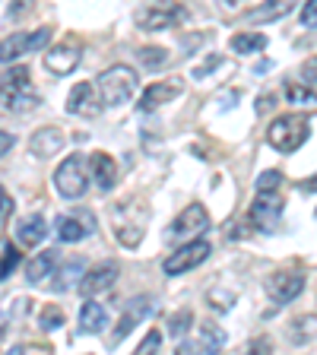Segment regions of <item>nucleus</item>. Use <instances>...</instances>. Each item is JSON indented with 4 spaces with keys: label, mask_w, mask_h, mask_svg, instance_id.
I'll return each mask as SVG.
<instances>
[{
    "label": "nucleus",
    "mask_w": 317,
    "mask_h": 355,
    "mask_svg": "<svg viewBox=\"0 0 317 355\" xmlns=\"http://www.w3.org/2000/svg\"><path fill=\"white\" fill-rule=\"evenodd\" d=\"M273 105H276V98L270 96V92H266V96H260V98H257V114H264V111H270V108H273Z\"/></svg>",
    "instance_id": "39"
},
{
    "label": "nucleus",
    "mask_w": 317,
    "mask_h": 355,
    "mask_svg": "<svg viewBox=\"0 0 317 355\" xmlns=\"http://www.w3.org/2000/svg\"><path fill=\"white\" fill-rule=\"evenodd\" d=\"M308 137H311V121L305 114H286V118H276L266 127V143L276 153H295V149L305 146Z\"/></svg>",
    "instance_id": "3"
},
{
    "label": "nucleus",
    "mask_w": 317,
    "mask_h": 355,
    "mask_svg": "<svg viewBox=\"0 0 317 355\" xmlns=\"http://www.w3.org/2000/svg\"><path fill=\"white\" fill-rule=\"evenodd\" d=\"M54 187L64 200H80L89 187V168H86V155L83 153H74L67 155L64 162L58 165L54 171Z\"/></svg>",
    "instance_id": "5"
},
{
    "label": "nucleus",
    "mask_w": 317,
    "mask_h": 355,
    "mask_svg": "<svg viewBox=\"0 0 317 355\" xmlns=\"http://www.w3.org/2000/svg\"><path fill=\"white\" fill-rule=\"evenodd\" d=\"M58 266H60V251H42L35 260H29L26 279H29L32 286H44L51 276H58Z\"/></svg>",
    "instance_id": "19"
},
{
    "label": "nucleus",
    "mask_w": 317,
    "mask_h": 355,
    "mask_svg": "<svg viewBox=\"0 0 317 355\" xmlns=\"http://www.w3.org/2000/svg\"><path fill=\"white\" fill-rule=\"evenodd\" d=\"M64 130L60 127H42L38 133H32V140H29V146H32V155L35 159H51L54 153H60L64 149Z\"/></svg>",
    "instance_id": "18"
},
{
    "label": "nucleus",
    "mask_w": 317,
    "mask_h": 355,
    "mask_svg": "<svg viewBox=\"0 0 317 355\" xmlns=\"http://www.w3.org/2000/svg\"><path fill=\"white\" fill-rule=\"evenodd\" d=\"M270 67H273V64H270V60H260V64L254 67V73H266V70H270Z\"/></svg>",
    "instance_id": "42"
},
{
    "label": "nucleus",
    "mask_w": 317,
    "mask_h": 355,
    "mask_svg": "<svg viewBox=\"0 0 317 355\" xmlns=\"http://www.w3.org/2000/svg\"><path fill=\"white\" fill-rule=\"evenodd\" d=\"M118 282V263H111V260H105V263H96L89 266L86 273H83L80 279V292L86 298H96L102 295V292H108L111 286Z\"/></svg>",
    "instance_id": "12"
},
{
    "label": "nucleus",
    "mask_w": 317,
    "mask_h": 355,
    "mask_svg": "<svg viewBox=\"0 0 317 355\" xmlns=\"http://www.w3.org/2000/svg\"><path fill=\"white\" fill-rule=\"evenodd\" d=\"M16 235H19V244H26V248H38V244L48 238V225H44L42 216H26V219L16 225Z\"/></svg>",
    "instance_id": "22"
},
{
    "label": "nucleus",
    "mask_w": 317,
    "mask_h": 355,
    "mask_svg": "<svg viewBox=\"0 0 317 355\" xmlns=\"http://www.w3.org/2000/svg\"><path fill=\"white\" fill-rule=\"evenodd\" d=\"M191 324H194V311L191 308H181L175 318L169 320V336H171V340H181V336L191 330Z\"/></svg>",
    "instance_id": "29"
},
{
    "label": "nucleus",
    "mask_w": 317,
    "mask_h": 355,
    "mask_svg": "<svg viewBox=\"0 0 317 355\" xmlns=\"http://www.w3.org/2000/svg\"><path fill=\"white\" fill-rule=\"evenodd\" d=\"M191 19V10L178 0H146L137 10V26L143 32H162V29H175L181 22Z\"/></svg>",
    "instance_id": "2"
},
{
    "label": "nucleus",
    "mask_w": 317,
    "mask_h": 355,
    "mask_svg": "<svg viewBox=\"0 0 317 355\" xmlns=\"http://www.w3.org/2000/svg\"><path fill=\"white\" fill-rule=\"evenodd\" d=\"M181 96V80H162V83H153V86L143 89L140 102H137V111H143V114H149V111L162 108V105H169L171 98Z\"/></svg>",
    "instance_id": "15"
},
{
    "label": "nucleus",
    "mask_w": 317,
    "mask_h": 355,
    "mask_svg": "<svg viewBox=\"0 0 317 355\" xmlns=\"http://www.w3.org/2000/svg\"><path fill=\"white\" fill-rule=\"evenodd\" d=\"M159 343H162V333H159V330H149L146 340L140 343V349H137V352H140V355H149V352H155V349H159Z\"/></svg>",
    "instance_id": "35"
},
{
    "label": "nucleus",
    "mask_w": 317,
    "mask_h": 355,
    "mask_svg": "<svg viewBox=\"0 0 317 355\" xmlns=\"http://www.w3.org/2000/svg\"><path fill=\"white\" fill-rule=\"evenodd\" d=\"M207 229H209V216H207V209H203V203H191V207H185L178 213V219L171 222V229L165 232V238H169L171 244H185V241L200 238Z\"/></svg>",
    "instance_id": "7"
},
{
    "label": "nucleus",
    "mask_w": 317,
    "mask_h": 355,
    "mask_svg": "<svg viewBox=\"0 0 317 355\" xmlns=\"http://www.w3.org/2000/svg\"><path fill=\"white\" fill-rule=\"evenodd\" d=\"M48 38H51V29L16 32V35L3 38V51H0V58H3V64H10V60H16L19 54L35 51V48H44V44H48Z\"/></svg>",
    "instance_id": "13"
},
{
    "label": "nucleus",
    "mask_w": 317,
    "mask_h": 355,
    "mask_svg": "<svg viewBox=\"0 0 317 355\" xmlns=\"http://www.w3.org/2000/svg\"><path fill=\"white\" fill-rule=\"evenodd\" d=\"M302 187H305V191H311V187H317V178H314V181H305Z\"/></svg>",
    "instance_id": "45"
},
{
    "label": "nucleus",
    "mask_w": 317,
    "mask_h": 355,
    "mask_svg": "<svg viewBox=\"0 0 317 355\" xmlns=\"http://www.w3.org/2000/svg\"><path fill=\"white\" fill-rule=\"evenodd\" d=\"M58 238L64 244H76V241H83L86 235H92L96 232V219L92 216H86V213H80V216H58Z\"/></svg>",
    "instance_id": "17"
},
{
    "label": "nucleus",
    "mask_w": 317,
    "mask_h": 355,
    "mask_svg": "<svg viewBox=\"0 0 317 355\" xmlns=\"http://www.w3.org/2000/svg\"><path fill=\"white\" fill-rule=\"evenodd\" d=\"M216 304H219V311H229L232 308V295H216V292H209V308H216Z\"/></svg>",
    "instance_id": "37"
},
{
    "label": "nucleus",
    "mask_w": 317,
    "mask_h": 355,
    "mask_svg": "<svg viewBox=\"0 0 317 355\" xmlns=\"http://www.w3.org/2000/svg\"><path fill=\"white\" fill-rule=\"evenodd\" d=\"M76 273H86L80 260H74L70 266H64V273H58L60 279L54 282V288H58V292H67V288H74V276H76Z\"/></svg>",
    "instance_id": "32"
},
{
    "label": "nucleus",
    "mask_w": 317,
    "mask_h": 355,
    "mask_svg": "<svg viewBox=\"0 0 317 355\" xmlns=\"http://www.w3.org/2000/svg\"><path fill=\"white\" fill-rule=\"evenodd\" d=\"M295 3H298V0H264L260 7L248 10V16H244V19H248V22H276V19H282V16L292 13V10H295Z\"/></svg>",
    "instance_id": "20"
},
{
    "label": "nucleus",
    "mask_w": 317,
    "mask_h": 355,
    "mask_svg": "<svg viewBox=\"0 0 317 355\" xmlns=\"http://www.w3.org/2000/svg\"><path fill=\"white\" fill-rule=\"evenodd\" d=\"M209 251H213V248H209V241H203V238H194V241L178 244L162 263L165 276H181V273H187V270H194V266H200L209 257Z\"/></svg>",
    "instance_id": "8"
},
{
    "label": "nucleus",
    "mask_w": 317,
    "mask_h": 355,
    "mask_svg": "<svg viewBox=\"0 0 317 355\" xmlns=\"http://www.w3.org/2000/svg\"><path fill=\"white\" fill-rule=\"evenodd\" d=\"M16 266H19V251H16L10 241H3V263H0V279H10Z\"/></svg>",
    "instance_id": "31"
},
{
    "label": "nucleus",
    "mask_w": 317,
    "mask_h": 355,
    "mask_svg": "<svg viewBox=\"0 0 317 355\" xmlns=\"http://www.w3.org/2000/svg\"><path fill=\"white\" fill-rule=\"evenodd\" d=\"M222 60L216 58V54H209V60L203 67H197V70H194V76H197V80H203V76H209V70H213V67H219Z\"/></svg>",
    "instance_id": "38"
},
{
    "label": "nucleus",
    "mask_w": 317,
    "mask_h": 355,
    "mask_svg": "<svg viewBox=\"0 0 317 355\" xmlns=\"http://www.w3.org/2000/svg\"><path fill=\"white\" fill-rule=\"evenodd\" d=\"M146 222H149V207L140 197H127L124 203L111 209V232L124 248H137L146 235Z\"/></svg>",
    "instance_id": "1"
},
{
    "label": "nucleus",
    "mask_w": 317,
    "mask_h": 355,
    "mask_svg": "<svg viewBox=\"0 0 317 355\" xmlns=\"http://www.w3.org/2000/svg\"><path fill=\"white\" fill-rule=\"evenodd\" d=\"M38 327L42 330H58V327H64V311L58 308V304H48V308H42V314H38Z\"/></svg>",
    "instance_id": "30"
},
{
    "label": "nucleus",
    "mask_w": 317,
    "mask_h": 355,
    "mask_svg": "<svg viewBox=\"0 0 317 355\" xmlns=\"http://www.w3.org/2000/svg\"><path fill=\"white\" fill-rule=\"evenodd\" d=\"M137 73H133L127 64H114L108 67L102 76H98V92H102L105 105H111V108H121V105H127L133 98V92H137Z\"/></svg>",
    "instance_id": "4"
},
{
    "label": "nucleus",
    "mask_w": 317,
    "mask_h": 355,
    "mask_svg": "<svg viewBox=\"0 0 317 355\" xmlns=\"http://www.w3.org/2000/svg\"><path fill=\"white\" fill-rule=\"evenodd\" d=\"M219 3H222V7H225V10H235V7H241V0H219Z\"/></svg>",
    "instance_id": "44"
},
{
    "label": "nucleus",
    "mask_w": 317,
    "mask_h": 355,
    "mask_svg": "<svg viewBox=\"0 0 317 355\" xmlns=\"http://www.w3.org/2000/svg\"><path fill=\"white\" fill-rule=\"evenodd\" d=\"M10 213H13V200L10 193H3V222H10Z\"/></svg>",
    "instance_id": "41"
},
{
    "label": "nucleus",
    "mask_w": 317,
    "mask_h": 355,
    "mask_svg": "<svg viewBox=\"0 0 317 355\" xmlns=\"http://www.w3.org/2000/svg\"><path fill=\"white\" fill-rule=\"evenodd\" d=\"M105 327H108V311L89 298V302L80 308V330L83 333H102Z\"/></svg>",
    "instance_id": "23"
},
{
    "label": "nucleus",
    "mask_w": 317,
    "mask_h": 355,
    "mask_svg": "<svg viewBox=\"0 0 317 355\" xmlns=\"http://www.w3.org/2000/svg\"><path fill=\"white\" fill-rule=\"evenodd\" d=\"M286 209V200L276 191H257V200L251 203V222L260 232H276Z\"/></svg>",
    "instance_id": "9"
},
{
    "label": "nucleus",
    "mask_w": 317,
    "mask_h": 355,
    "mask_svg": "<svg viewBox=\"0 0 317 355\" xmlns=\"http://www.w3.org/2000/svg\"><path fill=\"white\" fill-rule=\"evenodd\" d=\"M317 336V314H305V318H298L295 324H292V330H289V340L292 343H308Z\"/></svg>",
    "instance_id": "27"
},
{
    "label": "nucleus",
    "mask_w": 317,
    "mask_h": 355,
    "mask_svg": "<svg viewBox=\"0 0 317 355\" xmlns=\"http://www.w3.org/2000/svg\"><path fill=\"white\" fill-rule=\"evenodd\" d=\"M35 105H38V96L29 89V70L7 64V70H3V108L26 111V108H35Z\"/></svg>",
    "instance_id": "6"
},
{
    "label": "nucleus",
    "mask_w": 317,
    "mask_h": 355,
    "mask_svg": "<svg viewBox=\"0 0 317 355\" xmlns=\"http://www.w3.org/2000/svg\"><path fill=\"white\" fill-rule=\"evenodd\" d=\"M302 80L317 92V58H311V60H305L302 64Z\"/></svg>",
    "instance_id": "36"
},
{
    "label": "nucleus",
    "mask_w": 317,
    "mask_h": 355,
    "mask_svg": "<svg viewBox=\"0 0 317 355\" xmlns=\"http://www.w3.org/2000/svg\"><path fill=\"white\" fill-rule=\"evenodd\" d=\"M29 7H32V0H16V3L7 10V13H10V16H19L22 10H29Z\"/></svg>",
    "instance_id": "40"
},
{
    "label": "nucleus",
    "mask_w": 317,
    "mask_h": 355,
    "mask_svg": "<svg viewBox=\"0 0 317 355\" xmlns=\"http://www.w3.org/2000/svg\"><path fill=\"white\" fill-rule=\"evenodd\" d=\"M286 102L295 108H317V92L308 83H286Z\"/></svg>",
    "instance_id": "25"
},
{
    "label": "nucleus",
    "mask_w": 317,
    "mask_h": 355,
    "mask_svg": "<svg viewBox=\"0 0 317 355\" xmlns=\"http://www.w3.org/2000/svg\"><path fill=\"white\" fill-rule=\"evenodd\" d=\"M264 48H266L264 32H238V35H232V51L235 54H257Z\"/></svg>",
    "instance_id": "26"
},
{
    "label": "nucleus",
    "mask_w": 317,
    "mask_h": 355,
    "mask_svg": "<svg viewBox=\"0 0 317 355\" xmlns=\"http://www.w3.org/2000/svg\"><path fill=\"white\" fill-rule=\"evenodd\" d=\"M10 146H13V140H10V133H7V130H3V149H0V153L7 155V153H10Z\"/></svg>",
    "instance_id": "43"
},
{
    "label": "nucleus",
    "mask_w": 317,
    "mask_h": 355,
    "mask_svg": "<svg viewBox=\"0 0 317 355\" xmlns=\"http://www.w3.org/2000/svg\"><path fill=\"white\" fill-rule=\"evenodd\" d=\"M149 314H153V298H149V295L130 298V302H127L124 318L118 320V330H114V336H111V346H118V343H124V336H127V333H130L133 327L140 324V320H146Z\"/></svg>",
    "instance_id": "16"
},
{
    "label": "nucleus",
    "mask_w": 317,
    "mask_h": 355,
    "mask_svg": "<svg viewBox=\"0 0 317 355\" xmlns=\"http://www.w3.org/2000/svg\"><path fill=\"white\" fill-rule=\"evenodd\" d=\"M137 58L146 70H159V67L169 64V51L165 48H137Z\"/></svg>",
    "instance_id": "28"
},
{
    "label": "nucleus",
    "mask_w": 317,
    "mask_h": 355,
    "mask_svg": "<svg viewBox=\"0 0 317 355\" xmlns=\"http://www.w3.org/2000/svg\"><path fill=\"white\" fill-rule=\"evenodd\" d=\"M282 184V175L276 168H270V171H264V175L257 178V191H276V187Z\"/></svg>",
    "instance_id": "33"
},
{
    "label": "nucleus",
    "mask_w": 317,
    "mask_h": 355,
    "mask_svg": "<svg viewBox=\"0 0 317 355\" xmlns=\"http://www.w3.org/2000/svg\"><path fill=\"white\" fill-rule=\"evenodd\" d=\"M105 108V98L98 92V83H76L67 96V111L76 118H98Z\"/></svg>",
    "instance_id": "10"
},
{
    "label": "nucleus",
    "mask_w": 317,
    "mask_h": 355,
    "mask_svg": "<svg viewBox=\"0 0 317 355\" xmlns=\"http://www.w3.org/2000/svg\"><path fill=\"white\" fill-rule=\"evenodd\" d=\"M83 58V48L76 42H64V44H54V48H48L44 51V67L51 70V73L58 76H67V73H74L76 64H80Z\"/></svg>",
    "instance_id": "14"
},
{
    "label": "nucleus",
    "mask_w": 317,
    "mask_h": 355,
    "mask_svg": "<svg viewBox=\"0 0 317 355\" xmlns=\"http://www.w3.org/2000/svg\"><path fill=\"white\" fill-rule=\"evenodd\" d=\"M92 181H96L98 191H111V187H114V181H118V165H114L111 155H105V153L92 155Z\"/></svg>",
    "instance_id": "21"
},
{
    "label": "nucleus",
    "mask_w": 317,
    "mask_h": 355,
    "mask_svg": "<svg viewBox=\"0 0 317 355\" xmlns=\"http://www.w3.org/2000/svg\"><path fill=\"white\" fill-rule=\"evenodd\" d=\"M305 288V273L302 270H276L270 279H266V295L273 304H289L292 298L302 295Z\"/></svg>",
    "instance_id": "11"
},
{
    "label": "nucleus",
    "mask_w": 317,
    "mask_h": 355,
    "mask_svg": "<svg viewBox=\"0 0 317 355\" xmlns=\"http://www.w3.org/2000/svg\"><path fill=\"white\" fill-rule=\"evenodd\" d=\"M225 346V333L219 330L216 324H203L200 327V343H194V352H219V349ZM187 349V352H191Z\"/></svg>",
    "instance_id": "24"
},
{
    "label": "nucleus",
    "mask_w": 317,
    "mask_h": 355,
    "mask_svg": "<svg viewBox=\"0 0 317 355\" xmlns=\"http://www.w3.org/2000/svg\"><path fill=\"white\" fill-rule=\"evenodd\" d=\"M302 26L305 29H317V0H308L302 7Z\"/></svg>",
    "instance_id": "34"
}]
</instances>
